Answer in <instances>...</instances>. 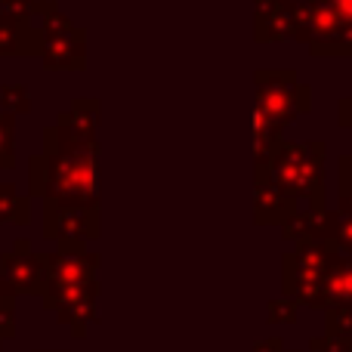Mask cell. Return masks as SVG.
Instances as JSON below:
<instances>
[{
  "mask_svg": "<svg viewBox=\"0 0 352 352\" xmlns=\"http://www.w3.org/2000/svg\"><path fill=\"white\" fill-rule=\"evenodd\" d=\"M28 195L59 204L99 207V140L43 146L28 158Z\"/></svg>",
  "mask_w": 352,
  "mask_h": 352,
  "instance_id": "6da1fadb",
  "label": "cell"
},
{
  "mask_svg": "<svg viewBox=\"0 0 352 352\" xmlns=\"http://www.w3.org/2000/svg\"><path fill=\"white\" fill-rule=\"evenodd\" d=\"M324 161H328V142L281 140L278 148L272 152V158H269V164L254 167V176L272 182L278 192H285L297 204L309 201V207H328L324 204V198H328V192H324V186H328Z\"/></svg>",
  "mask_w": 352,
  "mask_h": 352,
  "instance_id": "7a4b0ae2",
  "label": "cell"
},
{
  "mask_svg": "<svg viewBox=\"0 0 352 352\" xmlns=\"http://www.w3.org/2000/svg\"><path fill=\"white\" fill-rule=\"evenodd\" d=\"M41 25V62L47 72H84L87 34L56 6V0H31Z\"/></svg>",
  "mask_w": 352,
  "mask_h": 352,
  "instance_id": "3957f363",
  "label": "cell"
},
{
  "mask_svg": "<svg viewBox=\"0 0 352 352\" xmlns=\"http://www.w3.org/2000/svg\"><path fill=\"white\" fill-rule=\"evenodd\" d=\"M254 109H260L281 130L312 111V87L300 80L294 68H256Z\"/></svg>",
  "mask_w": 352,
  "mask_h": 352,
  "instance_id": "277c9868",
  "label": "cell"
},
{
  "mask_svg": "<svg viewBox=\"0 0 352 352\" xmlns=\"http://www.w3.org/2000/svg\"><path fill=\"white\" fill-rule=\"evenodd\" d=\"M297 43H306L318 59H352V25L331 0H297Z\"/></svg>",
  "mask_w": 352,
  "mask_h": 352,
  "instance_id": "5b68a950",
  "label": "cell"
},
{
  "mask_svg": "<svg viewBox=\"0 0 352 352\" xmlns=\"http://www.w3.org/2000/svg\"><path fill=\"white\" fill-rule=\"evenodd\" d=\"M328 263L331 250L322 241L294 244V250L281 256V297H291L300 306L318 309Z\"/></svg>",
  "mask_w": 352,
  "mask_h": 352,
  "instance_id": "8992f818",
  "label": "cell"
},
{
  "mask_svg": "<svg viewBox=\"0 0 352 352\" xmlns=\"http://www.w3.org/2000/svg\"><path fill=\"white\" fill-rule=\"evenodd\" d=\"M41 303L62 324H68L74 337H87V328L99 318V278L80 281V285H47Z\"/></svg>",
  "mask_w": 352,
  "mask_h": 352,
  "instance_id": "52a82bcc",
  "label": "cell"
},
{
  "mask_svg": "<svg viewBox=\"0 0 352 352\" xmlns=\"http://www.w3.org/2000/svg\"><path fill=\"white\" fill-rule=\"evenodd\" d=\"M102 235V217L99 207L87 204H59V201H43V238L47 241H96Z\"/></svg>",
  "mask_w": 352,
  "mask_h": 352,
  "instance_id": "ba28073f",
  "label": "cell"
},
{
  "mask_svg": "<svg viewBox=\"0 0 352 352\" xmlns=\"http://www.w3.org/2000/svg\"><path fill=\"white\" fill-rule=\"evenodd\" d=\"M0 281L10 287L16 297L28 294V297H41L47 287V263L43 254L31 250L28 238H19L12 250L0 256Z\"/></svg>",
  "mask_w": 352,
  "mask_h": 352,
  "instance_id": "9c48e42d",
  "label": "cell"
},
{
  "mask_svg": "<svg viewBox=\"0 0 352 352\" xmlns=\"http://www.w3.org/2000/svg\"><path fill=\"white\" fill-rule=\"evenodd\" d=\"M0 56H41V25L31 0L0 6Z\"/></svg>",
  "mask_w": 352,
  "mask_h": 352,
  "instance_id": "30bf717a",
  "label": "cell"
},
{
  "mask_svg": "<svg viewBox=\"0 0 352 352\" xmlns=\"http://www.w3.org/2000/svg\"><path fill=\"white\" fill-rule=\"evenodd\" d=\"M43 263H47V285H80L99 275L102 256L96 250H87V244L62 241L56 250L43 254Z\"/></svg>",
  "mask_w": 352,
  "mask_h": 352,
  "instance_id": "8fae6325",
  "label": "cell"
},
{
  "mask_svg": "<svg viewBox=\"0 0 352 352\" xmlns=\"http://www.w3.org/2000/svg\"><path fill=\"white\" fill-rule=\"evenodd\" d=\"M99 127V99H74L72 109L56 118V127L43 130V146H78L96 142Z\"/></svg>",
  "mask_w": 352,
  "mask_h": 352,
  "instance_id": "7c38bea8",
  "label": "cell"
},
{
  "mask_svg": "<svg viewBox=\"0 0 352 352\" xmlns=\"http://www.w3.org/2000/svg\"><path fill=\"white\" fill-rule=\"evenodd\" d=\"M254 41H297V0H254Z\"/></svg>",
  "mask_w": 352,
  "mask_h": 352,
  "instance_id": "4fadbf2b",
  "label": "cell"
},
{
  "mask_svg": "<svg viewBox=\"0 0 352 352\" xmlns=\"http://www.w3.org/2000/svg\"><path fill=\"white\" fill-rule=\"evenodd\" d=\"M331 223H334V210L331 207H306V210H294L291 217L281 223V238L291 244L306 241H328Z\"/></svg>",
  "mask_w": 352,
  "mask_h": 352,
  "instance_id": "5bb4252c",
  "label": "cell"
},
{
  "mask_svg": "<svg viewBox=\"0 0 352 352\" xmlns=\"http://www.w3.org/2000/svg\"><path fill=\"white\" fill-rule=\"evenodd\" d=\"M297 207H300L297 201L287 198L285 192H278L272 182L254 179V219H256V226H281Z\"/></svg>",
  "mask_w": 352,
  "mask_h": 352,
  "instance_id": "9a60e30c",
  "label": "cell"
},
{
  "mask_svg": "<svg viewBox=\"0 0 352 352\" xmlns=\"http://www.w3.org/2000/svg\"><path fill=\"white\" fill-rule=\"evenodd\" d=\"M349 303H352V256L331 254L324 285H322V300H318V312H324L328 306H349Z\"/></svg>",
  "mask_w": 352,
  "mask_h": 352,
  "instance_id": "2e32d148",
  "label": "cell"
},
{
  "mask_svg": "<svg viewBox=\"0 0 352 352\" xmlns=\"http://www.w3.org/2000/svg\"><path fill=\"white\" fill-rule=\"evenodd\" d=\"M281 140H285V130L269 121L260 109H254V167H266Z\"/></svg>",
  "mask_w": 352,
  "mask_h": 352,
  "instance_id": "e0dca14e",
  "label": "cell"
},
{
  "mask_svg": "<svg viewBox=\"0 0 352 352\" xmlns=\"http://www.w3.org/2000/svg\"><path fill=\"white\" fill-rule=\"evenodd\" d=\"M31 217V201L19 195L16 182H0V223L25 226Z\"/></svg>",
  "mask_w": 352,
  "mask_h": 352,
  "instance_id": "ac0fdd59",
  "label": "cell"
},
{
  "mask_svg": "<svg viewBox=\"0 0 352 352\" xmlns=\"http://www.w3.org/2000/svg\"><path fill=\"white\" fill-rule=\"evenodd\" d=\"M324 248H328L331 254L352 256V213L337 210V207H334V223H331V232H328Z\"/></svg>",
  "mask_w": 352,
  "mask_h": 352,
  "instance_id": "d6986e66",
  "label": "cell"
},
{
  "mask_svg": "<svg viewBox=\"0 0 352 352\" xmlns=\"http://www.w3.org/2000/svg\"><path fill=\"white\" fill-rule=\"evenodd\" d=\"M16 167V115L0 111V170Z\"/></svg>",
  "mask_w": 352,
  "mask_h": 352,
  "instance_id": "ffe728a7",
  "label": "cell"
},
{
  "mask_svg": "<svg viewBox=\"0 0 352 352\" xmlns=\"http://www.w3.org/2000/svg\"><path fill=\"white\" fill-rule=\"evenodd\" d=\"M337 210L352 213V152L337 158Z\"/></svg>",
  "mask_w": 352,
  "mask_h": 352,
  "instance_id": "44dd1931",
  "label": "cell"
},
{
  "mask_svg": "<svg viewBox=\"0 0 352 352\" xmlns=\"http://www.w3.org/2000/svg\"><path fill=\"white\" fill-rule=\"evenodd\" d=\"M0 102H3V111H10V115H28L31 93L25 84H3L0 87Z\"/></svg>",
  "mask_w": 352,
  "mask_h": 352,
  "instance_id": "7402d4cb",
  "label": "cell"
},
{
  "mask_svg": "<svg viewBox=\"0 0 352 352\" xmlns=\"http://www.w3.org/2000/svg\"><path fill=\"white\" fill-rule=\"evenodd\" d=\"M324 334L349 337L352 340V303L349 306H328V309H324Z\"/></svg>",
  "mask_w": 352,
  "mask_h": 352,
  "instance_id": "603a6c76",
  "label": "cell"
},
{
  "mask_svg": "<svg viewBox=\"0 0 352 352\" xmlns=\"http://www.w3.org/2000/svg\"><path fill=\"white\" fill-rule=\"evenodd\" d=\"M297 316H300V303L291 297L269 300V306H266V318L272 324H297Z\"/></svg>",
  "mask_w": 352,
  "mask_h": 352,
  "instance_id": "cb8c5ba5",
  "label": "cell"
},
{
  "mask_svg": "<svg viewBox=\"0 0 352 352\" xmlns=\"http://www.w3.org/2000/svg\"><path fill=\"white\" fill-rule=\"evenodd\" d=\"M306 352H352V340L349 337H337V334H318L309 340Z\"/></svg>",
  "mask_w": 352,
  "mask_h": 352,
  "instance_id": "d4e9b609",
  "label": "cell"
},
{
  "mask_svg": "<svg viewBox=\"0 0 352 352\" xmlns=\"http://www.w3.org/2000/svg\"><path fill=\"white\" fill-rule=\"evenodd\" d=\"M337 127H343L352 133V93L337 102Z\"/></svg>",
  "mask_w": 352,
  "mask_h": 352,
  "instance_id": "484cf974",
  "label": "cell"
},
{
  "mask_svg": "<svg viewBox=\"0 0 352 352\" xmlns=\"http://www.w3.org/2000/svg\"><path fill=\"white\" fill-rule=\"evenodd\" d=\"M285 349V343H281V337H266V340H256L254 352H281Z\"/></svg>",
  "mask_w": 352,
  "mask_h": 352,
  "instance_id": "4316f807",
  "label": "cell"
},
{
  "mask_svg": "<svg viewBox=\"0 0 352 352\" xmlns=\"http://www.w3.org/2000/svg\"><path fill=\"white\" fill-rule=\"evenodd\" d=\"M331 3H334V10L343 16V22L352 25V0H331Z\"/></svg>",
  "mask_w": 352,
  "mask_h": 352,
  "instance_id": "83f0119b",
  "label": "cell"
},
{
  "mask_svg": "<svg viewBox=\"0 0 352 352\" xmlns=\"http://www.w3.org/2000/svg\"><path fill=\"white\" fill-rule=\"evenodd\" d=\"M0 297H16V294H12V291H10V287H6V285H3V281H0Z\"/></svg>",
  "mask_w": 352,
  "mask_h": 352,
  "instance_id": "f1b7e54d",
  "label": "cell"
},
{
  "mask_svg": "<svg viewBox=\"0 0 352 352\" xmlns=\"http://www.w3.org/2000/svg\"><path fill=\"white\" fill-rule=\"evenodd\" d=\"M6 3H22V0H0V6H6Z\"/></svg>",
  "mask_w": 352,
  "mask_h": 352,
  "instance_id": "f546056e",
  "label": "cell"
},
{
  "mask_svg": "<svg viewBox=\"0 0 352 352\" xmlns=\"http://www.w3.org/2000/svg\"><path fill=\"white\" fill-rule=\"evenodd\" d=\"M3 343H6V334H3V331H0V349H3Z\"/></svg>",
  "mask_w": 352,
  "mask_h": 352,
  "instance_id": "4dcf8cb0",
  "label": "cell"
},
{
  "mask_svg": "<svg viewBox=\"0 0 352 352\" xmlns=\"http://www.w3.org/2000/svg\"><path fill=\"white\" fill-rule=\"evenodd\" d=\"M281 352H306V349H281Z\"/></svg>",
  "mask_w": 352,
  "mask_h": 352,
  "instance_id": "1f68e13d",
  "label": "cell"
},
{
  "mask_svg": "<svg viewBox=\"0 0 352 352\" xmlns=\"http://www.w3.org/2000/svg\"><path fill=\"white\" fill-rule=\"evenodd\" d=\"M34 352H37V349H34Z\"/></svg>",
  "mask_w": 352,
  "mask_h": 352,
  "instance_id": "d6a6232c",
  "label": "cell"
}]
</instances>
